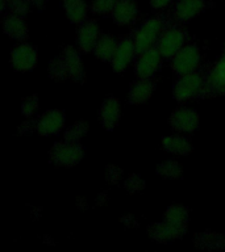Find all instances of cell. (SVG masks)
Here are the masks:
<instances>
[{"instance_id": "6da1fadb", "label": "cell", "mask_w": 225, "mask_h": 252, "mask_svg": "<svg viewBox=\"0 0 225 252\" xmlns=\"http://www.w3.org/2000/svg\"><path fill=\"white\" fill-rule=\"evenodd\" d=\"M165 29V16H158L144 21L140 27L133 32V41L136 53L141 54L150 47L157 45L158 35H161Z\"/></svg>"}, {"instance_id": "7a4b0ae2", "label": "cell", "mask_w": 225, "mask_h": 252, "mask_svg": "<svg viewBox=\"0 0 225 252\" xmlns=\"http://www.w3.org/2000/svg\"><path fill=\"white\" fill-rule=\"evenodd\" d=\"M84 158V147L80 142L62 141L54 143L50 150V160L58 167L71 168Z\"/></svg>"}, {"instance_id": "3957f363", "label": "cell", "mask_w": 225, "mask_h": 252, "mask_svg": "<svg viewBox=\"0 0 225 252\" xmlns=\"http://www.w3.org/2000/svg\"><path fill=\"white\" fill-rule=\"evenodd\" d=\"M204 79L196 71L189 74L178 75L173 86V96L178 102L187 101L191 98L201 97Z\"/></svg>"}, {"instance_id": "277c9868", "label": "cell", "mask_w": 225, "mask_h": 252, "mask_svg": "<svg viewBox=\"0 0 225 252\" xmlns=\"http://www.w3.org/2000/svg\"><path fill=\"white\" fill-rule=\"evenodd\" d=\"M201 97H213L225 94V49L221 58L204 75Z\"/></svg>"}, {"instance_id": "5b68a950", "label": "cell", "mask_w": 225, "mask_h": 252, "mask_svg": "<svg viewBox=\"0 0 225 252\" xmlns=\"http://www.w3.org/2000/svg\"><path fill=\"white\" fill-rule=\"evenodd\" d=\"M186 32L178 27L165 28L157 41V47L162 58H173L185 46Z\"/></svg>"}, {"instance_id": "8992f818", "label": "cell", "mask_w": 225, "mask_h": 252, "mask_svg": "<svg viewBox=\"0 0 225 252\" xmlns=\"http://www.w3.org/2000/svg\"><path fill=\"white\" fill-rule=\"evenodd\" d=\"M200 64V50L195 43L186 45L173 57V71L177 75L189 74L196 71Z\"/></svg>"}, {"instance_id": "52a82bcc", "label": "cell", "mask_w": 225, "mask_h": 252, "mask_svg": "<svg viewBox=\"0 0 225 252\" xmlns=\"http://www.w3.org/2000/svg\"><path fill=\"white\" fill-rule=\"evenodd\" d=\"M136 64H134V72L138 79H150L157 74L161 68L162 55L158 50L157 45L150 47L146 51L137 54Z\"/></svg>"}, {"instance_id": "ba28073f", "label": "cell", "mask_w": 225, "mask_h": 252, "mask_svg": "<svg viewBox=\"0 0 225 252\" xmlns=\"http://www.w3.org/2000/svg\"><path fill=\"white\" fill-rule=\"evenodd\" d=\"M59 57L62 59L67 78L76 83L84 82L86 74H84L82 57H80L78 51L75 50L73 46H65L62 50V54L59 55Z\"/></svg>"}, {"instance_id": "9c48e42d", "label": "cell", "mask_w": 225, "mask_h": 252, "mask_svg": "<svg viewBox=\"0 0 225 252\" xmlns=\"http://www.w3.org/2000/svg\"><path fill=\"white\" fill-rule=\"evenodd\" d=\"M11 63L20 72L33 70L37 64V49L28 43H21L12 50Z\"/></svg>"}, {"instance_id": "30bf717a", "label": "cell", "mask_w": 225, "mask_h": 252, "mask_svg": "<svg viewBox=\"0 0 225 252\" xmlns=\"http://www.w3.org/2000/svg\"><path fill=\"white\" fill-rule=\"evenodd\" d=\"M186 231H187V228L175 226L167 220L155 222L148 227V235L158 243H169L171 240L182 238L186 234Z\"/></svg>"}, {"instance_id": "8fae6325", "label": "cell", "mask_w": 225, "mask_h": 252, "mask_svg": "<svg viewBox=\"0 0 225 252\" xmlns=\"http://www.w3.org/2000/svg\"><path fill=\"white\" fill-rule=\"evenodd\" d=\"M170 125L179 133H193L199 127V114L193 109L179 108L171 114Z\"/></svg>"}, {"instance_id": "7c38bea8", "label": "cell", "mask_w": 225, "mask_h": 252, "mask_svg": "<svg viewBox=\"0 0 225 252\" xmlns=\"http://www.w3.org/2000/svg\"><path fill=\"white\" fill-rule=\"evenodd\" d=\"M65 125V113L59 109L47 110L36 121V130L42 137L58 134Z\"/></svg>"}, {"instance_id": "4fadbf2b", "label": "cell", "mask_w": 225, "mask_h": 252, "mask_svg": "<svg viewBox=\"0 0 225 252\" xmlns=\"http://www.w3.org/2000/svg\"><path fill=\"white\" fill-rule=\"evenodd\" d=\"M100 37V29L94 20H84L80 23L76 33V42L83 53L94 51V47Z\"/></svg>"}, {"instance_id": "5bb4252c", "label": "cell", "mask_w": 225, "mask_h": 252, "mask_svg": "<svg viewBox=\"0 0 225 252\" xmlns=\"http://www.w3.org/2000/svg\"><path fill=\"white\" fill-rule=\"evenodd\" d=\"M134 54L136 53V47H134L133 37H122L117 42V49L113 55V59L111 61L112 63V68L114 72L121 74L122 71L125 70L128 64L132 62Z\"/></svg>"}, {"instance_id": "9a60e30c", "label": "cell", "mask_w": 225, "mask_h": 252, "mask_svg": "<svg viewBox=\"0 0 225 252\" xmlns=\"http://www.w3.org/2000/svg\"><path fill=\"white\" fill-rule=\"evenodd\" d=\"M120 116H121L120 101L113 96L106 98L99 110V120H100L103 129H106L107 131H112L117 126Z\"/></svg>"}, {"instance_id": "2e32d148", "label": "cell", "mask_w": 225, "mask_h": 252, "mask_svg": "<svg viewBox=\"0 0 225 252\" xmlns=\"http://www.w3.org/2000/svg\"><path fill=\"white\" fill-rule=\"evenodd\" d=\"M205 0H178L173 13L178 21L186 23L200 15L201 12L205 11Z\"/></svg>"}, {"instance_id": "e0dca14e", "label": "cell", "mask_w": 225, "mask_h": 252, "mask_svg": "<svg viewBox=\"0 0 225 252\" xmlns=\"http://www.w3.org/2000/svg\"><path fill=\"white\" fill-rule=\"evenodd\" d=\"M137 13L138 8L136 0H117L111 16L117 25H126L133 23Z\"/></svg>"}, {"instance_id": "ac0fdd59", "label": "cell", "mask_w": 225, "mask_h": 252, "mask_svg": "<svg viewBox=\"0 0 225 252\" xmlns=\"http://www.w3.org/2000/svg\"><path fill=\"white\" fill-rule=\"evenodd\" d=\"M154 90H155V83L150 79H138L130 86L129 97L128 101L133 105H140L144 104L151 97Z\"/></svg>"}, {"instance_id": "d6986e66", "label": "cell", "mask_w": 225, "mask_h": 252, "mask_svg": "<svg viewBox=\"0 0 225 252\" xmlns=\"http://www.w3.org/2000/svg\"><path fill=\"white\" fill-rule=\"evenodd\" d=\"M4 33L16 39V41H25L28 38V27L24 21V16L5 15L3 16Z\"/></svg>"}, {"instance_id": "ffe728a7", "label": "cell", "mask_w": 225, "mask_h": 252, "mask_svg": "<svg viewBox=\"0 0 225 252\" xmlns=\"http://www.w3.org/2000/svg\"><path fill=\"white\" fill-rule=\"evenodd\" d=\"M193 243L200 250H223L225 248V235L216 232L204 231L196 234L193 238Z\"/></svg>"}, {"instance_id": "44dd1931", "label": "cell", "mask_w": 225, "mask_h": 252, "mask_svg": "<svg viewBox=\"0 0 225 252\" xmlns=\"http://www.w3.org/2000/svg\"><path fill=\"white\" fill-rule=\"evenodd\" d=\"M116 49H117V42L116 39L112 37L111 34H102L99 37L98 42L94 47V54L96 55V58H99L100 61H112L113 59V55L116 53Z\"/></svg>"}, {"instance_id": "7402d4cb", "label": "cell", "mask_w": 225, "mask_h": 252, "mask_svg": "<svg viewBox=\"0 0 225 252\" xmlns=\"http://www.w3.org/2000/svg\"><path fill=\"white\" fill-rule=\"evenodd\" d=\"M162 147L175 155H188L192 151V145L186 137L170 135L162 139Z\"/></svg>"}, {"instance_id": "603a6c76", "label": "cell", "mask_w": 225, "mask_h": 252, "mask_svg": "<svg viewBox=\"0 0 225 252\" xmlns=\"http://www.w3.org/2000/svg\"><path fill=\"white\" fill-rule=\"evenodd\" d=\"M63 9L71 23L80 24L87 15L86 0H63Z\"/></svg>"}, {"instance_id": "cb8c5ba5", "label": "cell", "mask_w": 225, "mask_h": 252, "mask_svg": "<svg viewBox=\"0 0 225 252\" xmlns=\"http://www.w3.org/2000/svg\"><path fill=\"white\" fill-rule=\"evenodd\" d=\"M163 218H165V220H167L170 223L175 224V226L187 228V223H188L189 220V212L186 206H182V205H173V206H169V208H167Z\"/></svg>"}, {"instance_id": "d4e9b609", "label": "cell", "mask_w": 225, "mask_h": 252, "mask_svg": "<svg viewBox=\"0 0 225 252\" xmlns=\"http://www.w3.org/2000/svg\"><path fill=\"white\" fill-rule=\"evenodd\" d=\"M29 0H1V15L25 16L29 9Z\"/></svg>"}, {"instance_id": "484cf974", "label": "cell", "mask_w": 225, "mask_h": 252, "mask_svg": "<svg viewBox=\"0 0 225 252\" xmlns=\"http://www.w3.org/2000/svg\"><path fill=\"white\" fill-rule=\"evenodd\" d=\"M157 173L163 179H179L182 176V165L175 160H166L158 164Z\"/></svg>"}, {"instance_id": "4316f807", "label": "cell", "mask_w": 225, "mask_h": 252, "mask_svg": "<svg viewBox=\"0 0 225 252\" xmlns=\"http://www.w3.org/2000/svg\"><path fill=\"white\" fill-rule=\"evenodd\" d=\"M88 131V124L86 121H78L73 124L69 129L65 131L63 137L65 141L69 142H79Z\"/></svg>"}, {"instance_id": "83f0119b", "label": "cell", "mask_w": 225, "mask_h": 252, "mask_svg": "<svg viewBox=\"0 0 225 252\" xmlns=\"http://www.w3.org/2000/svg\"><path fill=\"white\" fill-rule=\"evenodd\" d=\"M117 0H92L90 11L96 15H111Z\"/></svg>"}, {"instance_id": "f1b7e54d", "label": "cell", "mask_w": 225, "mask_h": 252, "mask_svg": "<svg viewBox=\"0 0 225 252\" xmlns=\"http://www.w3.org/2000/svg\"><path fill=\"white\" fill-rule=\"evenodd\" d=\"M49 76L51 79H54V80H58V82H62V80L67 79L66 70H65L61 57H57L50 62V64H49Z\"/></svg>"}, {"instance_id": "f546056e", "label": "cell", "mask_w": 225, "mask_h": 252, "mask_svg": "<svg viewBox=\"0 0 225 252\" xmlns=\"http://www.w3.org/2000/svg\"><path fill=\"white\" fill-rule=\"evenodd\" d=\"M145 180L142 179L140 175H136V173H132L128 176V179L125 180V187L126 192L130 193V194H134V193L142 192L145 189Z\"/></svg>"}, {"instance_id": "4dcf8cb0", "label": "cell", "mask_w": 225, "mask_h": 252, "mask_svg": "<svg viewBox=\"0 0 225 252\" xmlns=\"http://www.w3.org/2000/svg\"><path fill=\"white\" fill-rule=\"evenodd\" d=\"M38 97H37L36 94H33V96L25 98L23 101V104H21V113H23V116H25L27 118L32 117V116L35 114L36 110H37V108H38Z\"/></svg>"}, {"instance_id": "1f68e13d", "label": "cell", "mask_w": 225, "mask_h": 252, "mask_svg": "<svg viewBox=\"0 0 225 252\" xmlns=\"http://www.w3.org/2000/svg\"><path fill=\"white\" fill-rule=\"evenodd\" d=\"M122 169L116 165H108L106 169V180L107 183L114 185L118 184V181L121 180Z\"/></svg>"}, {"instance_id": "d6a6232c", "label": "cell", "mask_w": 225, "mask_h": 252, "mask_svg": "<svg viewBox=\"0 0 225 252\" xmlns=\"http://www.w3.org/2000/svg\"><path fill=\"white\" fill-rule=\"evenodd\" d=\"M35 129H36V121H33V120H32V121H29V120H28V121L23 122V124L20 125L19 133L20 134H29V133H32V131H33Z\"/></svg>"}, {"instance_id": "836d02e7", "label": "cell", "mask_w": 225, "mask_h": 252, "mask_svg": "<svg viewBox=\"0 0 225 252\" xmlns=\"http://www.w3.org/2000/svg\"><path fill=\"white\" fill-rule=\"evenodd\" d=\"M173 1L174 0H150V5L153 9H163V8L169 7Z\"/></svg>"}, {"instance_id": "e575fe53", "label": "cell", "mask_w": 225, "mask_h": 252, "mask_svg": "<svg viewBox=\"0 0 225 252\" xmlns=\"http://www.w3.org/2000/svg\"><path fill=\"white\" fill-rule=\"evenodd\" d=\"M121 223H124L126 227H129V228L138 227L137 220H136L133 216H130V214H128V216H125V217H122Z\"/></svg>"}, {"instance_id": "d590c367", "label": "cell", "mask_w": 225, "mask_h": 252, "mask_svg": "<svg viewBox=\"0 0 225 252\" xmlns=\"http://www.w3.org/2000/svg\"><path fill=\"white\" fill-rule=\"evenodd\" d=\"M107 201H108V194H107L106 192L99 193L98 198H96V204H98L99 206H102V205L106 204Z\"/></svg>"}, {"instance_id": "8d00e7d4", "label": "cell", "mask_w": 225, "mask_h": 252, "mask_svg": "<svg viewBox=\"0 0 225 252\" xmlns=\"http://www.w3.org/2000/svg\"><path fill=\"white\" fill-rule=\"evenodd\" d=\"M29 3H31L33 7L38 8V9H43L45 5H46L47 0H29Z\"/></svg>"}, {"instance_id": "74e56055", "label": "cell", "mask_w": 225, "mask_h": 252, "mask_svg": "<svg viewBox=\"0 0 225 252\" xmlns=\"http://www.w3.org/2000/svg\"><path fill=\"white\" fill-rule=\"evenodd\" d=\"M76 205H78V208L82 209V210L87 209V206H88L86 198H78V200H76Z\"/></svg>"}]
</instances>
